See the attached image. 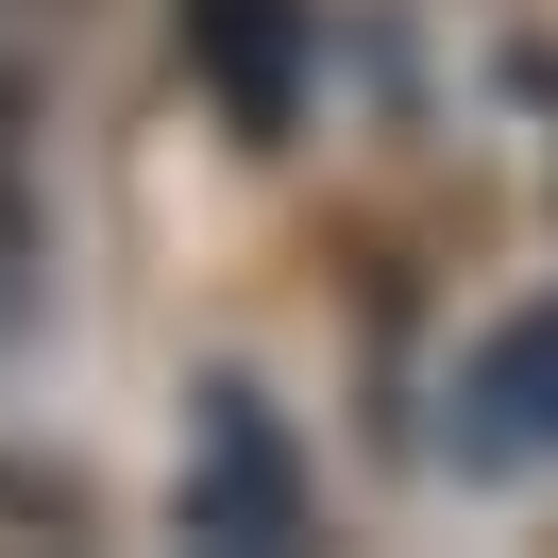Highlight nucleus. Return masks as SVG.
Listing matches in <instances>:
<instances>
[{
    "label": "nucleus",
    "instance_id": "f03ea898",
    "mask_svg": "<svg viewBox=\"0 0 558 558\" xmlns=\"http://www.w3.org/2000/svg\"><path fill=\"white\" fill-rule=\"evenodd\" d=\"M186 35H204L220 102L271 136V119H288V51H305V17H288V0H186Z\"/></svg>",
    "mask_w": 558,
    "mask_h": 558
},
{
    "label": "nucleus",
    "instance_id": "f257e3e1",
    "mask_svg": "<svg viewBox=\"0 0 558 558\" xmlns=\"http://www.w3.org/2000/svg\"><path fill=\"white\" fill-rule=\"evenodd\" d=\"M457 440L490 457V474H524V457H558V305H524L508 339L474 355V423Z\"/></svg>",
    "mask_w": 558,
    "mask_h": 558
}]
</instances>
